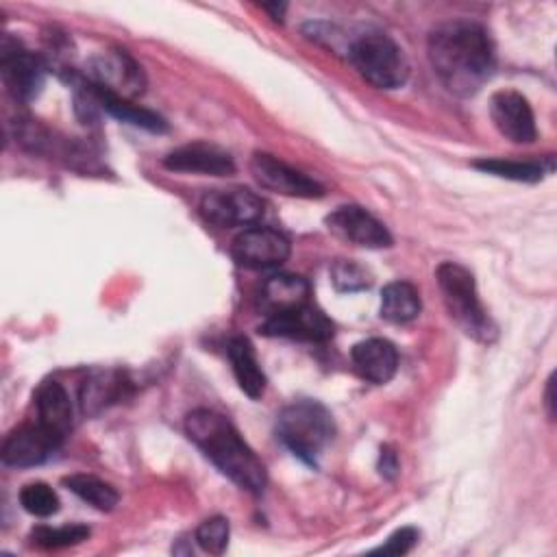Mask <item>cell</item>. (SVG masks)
I'll return each instance as SVG.
<instances>
[{"label": "cell", "instance_id": "1", "mask_svg": "<svg viewBox=\"0 0 557 557\" xmlns=\"http://www.w3.org/2000/svg\"><path fill=\"white\" fill-rule=\"evenodd\" d=\"M429 61L444 87L457 96L476 94L494 72L487 30L470 20H450L429 35Z\"/></svg>", "mask_w": 557, "mask_h": 557}, {"label": "cell", "instance_id": "2", "mask_svg": "<svg viewBox=\"0 0 557 557\" xmlns=\"http://www.w3.org/2000/svg\"><path fill=\"white\" fill-rule=\"evenodd\" d=\"M185 433L237 487L250 494L263 492L268 483L265 466L222 413L211 409H194L185 418Z\"/></svg>", "mask_w": 557, "mask_h": 557}, {"label": "cell", "instance_id": "3", "mask_svg": "<svg viewBox=\"0 0 557 557\" xmlns=\"http://www.w3.org/2000/svg\"><path fill=\"white\" fill-rule=\"evenodd\" d=\"M278 440L302 461L315 466L335 435L331 411L318 400H294L276 418Z\"/></svg>", "mask_w": 557, "mask_h": 557}, {"label": "cell", "instance_id": "4", "mask_svg": "<svg viewBox=\"0 0 557 557\" xmlns=\"http://www.w3.org/2000/svg\"><path fill=\"white\" fill-rule=\"evenodd\" d=\"M435 276H437V285H440L448 315L470 337L479 342H492L496 329L479 300L472 272L459 263L444 261L437 268Z\"/></svg>", "mask_w": 557, "mask_h": 557}, {"label": "cell", "instance_id": "5", "mask_svg": "<svg viewBox=\"0 0 557 557\" xmlns=\"http://www.w3.org/2000/svg\"><path fill=\"white\" fill-rule=\"evenodd\" d=\"M348 59L379 89H396L409 76V63L400 46L383 33H366L355 39L348 46Z\"/></svg>", "mask_w": 557, "mask_h": 557}, {"label": "cell", "instance_id": "6", "mask_svg": "<svg viewBox=\"0 0 557 557\" xmlns=\"http://www.w3.org/2000/svg\"><path fill=\"white\" fill-rule=\"evenodd\" d=\"M200 213L220 228L246 226L263 215V200L246 187L209 189L200 198Z\"/></svg>", "mask_w": 557, "mask_h": 557}, {"label": "cell", "instance_id": "7", "mask_svg": "<svg viewBox=\"0 0 557 557\" xmlns=\"http://www.w3.org/2000/svg\"><path fill=\"white\" fill-rule=\"evenodd\" d=\"M0 70H2V81L11 91V96L22 102L37 98L46 83L44 61L11 39L2 41Z\"/></svg>", "mask_w": 557, "mask_h": 557}, {"label": "cell", "instance_id": "8", "mask_svg": "<svg viewBox=\"0 0 557 557\" xmlns=\"http://www.w3.org/2000/svg\"><path fill=\"white\" fill-rule=\"evenodd\" d=\"M237 265L248 270H268L289 257V239L270 226H250L242 231L231 246Z\"/></svg>", "mask_w": 557, "mask_h": 557}, {"label": "cell", "instance_id": "9", "mask_svg": "<svg viewBox=\"0 0 557 557\" xmlns=\"http://www.w3.org/2000/svg\"><path fill=\"white\" fill-rule=\"evenodd\" d=\"M250 172H252L255 181L261 187L272 189V191L283 194V196L320 198L324 194V187L318 181H313L307 174L289 168L287 163H283L281 159H276L274 154H268V152H255L252 154Z\"/></svg>", "mask_w": 557, "mask_h": 557}, {"label": "cell", "instance_id": "10", "mask_svg": "<svg viewBox=\"0 0 557 557\" xmlns=\"http://www.w3.org/2000/svg\"><path fill=\"white\" fill-rule=\"evenodd\" d=\"M326 226L339 239L361 246V248H387L392 246V235L383 222H379L370 211L357 205L337 207L326 215Z\"/></svg>", "mask_w": 557, "mask_h": 557}, {"label": "cell", "instance_id": "11", "mask_svg": "<svg viewBox=\"0 0 557 557\" xmlns=\"http://www.w3.org/2000/svg\"><path fill=\"white\" fill-rule=\"evenodd\" d=\"M490 117L498 133L513 144H531L537 137L533 109L516 89H500L490 98Z\"/></svg>", "mask_w": 557, "mask_h": 557}, {"label": "cell", "instance_id": "12", "mask_svg": "<svg viewBox=\"0 0 557 557\" xmlns=\"http://www.w3.org/2000/svg\"><path fill=\"white\" fill-rule=\"evenodd\" d=\"M261 333L268 337H289L302 342H326L335 333V324L313 305H302L292 311L268 315L261 324Z\"/></svg>", "mask_w": 557, "mask_h": 557}, {"label": "cell", "instance_id": "13", "mask_svg": "<svg viewBox=\"0 0 557 557\" xmlns=\"http://www.w3.org/2000/svg\"><path fill=\"white\" fill-rule=\"evenodd\" d=\"M59 446V442L44 431L37 422L15 429L7 435L2 444V463L11 468H33L44 463L52 450Z\"/></svg>", "mask_w": 557, "mask_h": 557}, {"label": "cell", "instance_id": "14", "mask_svg": "<svg viewBox=\"0 0 557 557\" xmlns=\"http://www.w3.org/2000/svg\"><path fill=\"white\" fill-rule=\"evenodd\" d=\"M91 83L122 98L141 94L146 85L141 67L124 50H115L107 57L96 59L91 65Z\"/></svg>", "mask_w": 557, "mask_h": 557}, {"label": "cell", "instance_id": "15", "mask_svg": "<svg viewBox=\"0 0 557 557\" xmlns=\"http://www.w3.org/2000/svg\"><path fill=\"white\" fill-rule=\"evenodd\" d=\"M163 165L174 172H191V174H211V176H228L235 172L233 157L211 144H187L174 148L165 154Z\"/></svg>", "mask_w": 557, "mask_h": 557}, {"label": "cell", "instance_id": "16", "mask_svg": "<svg viewBox=\"0 0 557 557\" xmlns=\"http://www.w3.org/2000/svg\"><path fill=\"white\" fill-rule=\"evenodd\" d=\"M37 424L48 431L59 444L72 429V403L59 381H44L35 394Z\"/></svg>", "mask_w": 557, "mask_h": 557}, {"label": "cell", "instance_id": "17", "mask_svg": "<svg viewBox=\"0 0 557 557\" xmlns=\"http://www.w3.org/2000/svg\"><path fill=\"white\" fill-rule=\"evenodd\" d=\"M350 357L357 372L376 385L387 383L398 368V352L394 344L383 337H370L355 344Z\"/></svg>", "mask_w": 557, "mask_h": 557}, {"label": "cell", "instance_id": "18", "mask_svg": "<svg viewBox=\"0 0 557 557\" xmlns=\"http://www.w3.org/2000/svg\"><path fill=\"white\" fill-rule=\"evenodd\" d=\"M83 83L89 89V94L94 96L98 109L107 111L115 120L133 124V126H139V128H146L150 133L168 131V124H165V120L161 115H157V113H152V111H148L144 107H137L128 98H122V96H117V94H113V91H109V89H104V87H100V85H96L91 81H83Z\"/></svg>", "mask_w": 557, "mask_h": 557}, {"label": "cell", "instance_id": "19", "mask_svg": "<svg viewBox=\"0 0 557 557\" xmlns=\"http://www.w3.org/2000/svg\"><path fill=\"white\" fill-rule=\"evenodd\" d=\"M309 283L298 274H274L263 283L261 307L268 315L298 309L309 302Z\"/></svg>", "mask_w": 557, "mask_h": 557}, {"label": "cell", "instance_id": "20", "mask_svg": "<svg viewBox=\"0 0 557 557\" xmlns=\"http://www.w3.org/2000/svg\"><path fill=\"white\" fill-rule=\"evenodd\" d=\"M226 355L239 389L250 398H259L265 389V374L257 361L252 344L242 335L231 337L226 346Z\"/></svg>", "mask_w": 557, "mask_h": 557}, {"label": "cell", "instance_id": "21", "mask_svg": "<svg viewBox=\"0 0 557 557\" xmlns=\"http://www.w3.org/2000/svg\"><path fill=\"white\" fill-rule=\"evenodd\" d=\"M128 383L120 372H96L91 374L81 389V409L87 416H98L102 409L113 405L124 396Z\"/></svg>", "mask_w": 557, "mask_h": 557}, {"label": "cell", "instance_id": "22", "mask_svg": "<svg viewBox=\"0 0 557 557\" xmlns=\"http://www.w3.org/2000/svg\"><path fill=\"white\" fill-rule=\"evenodd\" d=\"M422 302L418 289L407 281L387 283L381 292V318L394 324L411 322L420 315Z\"/></svg>", "mask_w": 557, "mask_h": 557}, {"label": "cell", "instance_id": "23", "mask_svg": "<svg viewBox=\"0 0 557 557\" xmlns=\"http://www.w3.org/2000/svg\"><path fill=\"white\" fill-rule=\"evenodd\" d=\"M63 485L98 511H111L120 500V494L115 492V487L100 481L94 474H70L63 479Z\"/></svg>", "mask_w": 557, "mask_h": 557}, {"label": "cell", "instance_id": "24", "mask_svg": "<svg viewBox=\"0 0 557 557\" xmlns=\"http://www.w3.org/2000/svg\"><path fill=\"white\" fill-rule=\"evenodd\" d=\"M476 170L509 178V181H520V183H537L544 178L546 168L540 161H516V159H479L472 163Z\"/></svg>", "mask_w": 557, "mask_h": 557}, {"label": "cell", "instance_id": "25", "mask_svg": "<svg viewBox=\"0 0 557 557\" xmlns=\"http://www.w3.org/2000/svg\"><path fill=\"white\" fill-rule=\"evenodd\" d=\"M89 537V527L85 524H65V527H37L30 533L33 544L41 548H65L81 544Z\"/></svg>", "mask_w": 557, "mask_h": 557}, {"label": "cell", "instance_id": "26", "mask_svg": "<svg viewBox=\"0 0 557 557\" xmlns=\"http://www.w3.org/2000/svg\"><path fill=\"white\" fill-rule=\"evenodd\" d=\"M20 505L30 516L48 518V516L59 511V496H57V492L50 485H46L41 481H35V483H28V485L22 487Z\"/></svg>", "mask_w": 557, "mask_h": 557}, {"label": "cell", "instance_id": "27", "mask_svg": "<svg viewBox=\"0 0 557 557\" xmlns=\"http://www.w3.org/2000/svg\"><path fill=\"white\" fill-rule=\"evenodd\" d=\"M331 281L339 292H359L370 287L372 276L363 265L348 259H337L331 268Z\"/></svg>", "mask_w": 557, "mask_h": 557}, {"label": "cell", "instance_id": "28", "mask_svg": "<svg viewBox=\"0 0 557 557\" xmlns=\"http://www.w3.org/2000/svg\"><path fill=\"white\" fill-rule=\"evenodd\" d=\"M228 520L222 516H213L207 518L198 529H196V542L202 550L211 553V555H222L226 544H228Z\"/></svg>", "mask_w": 557, "mask_h": 557}, {"label": "cell", "instance_id": "29", "mask_svg": "<svg viewBox=\"0 0 557 557\" xmlns=\"http://www.w3.org/2000/svg\"><path fill=\"white\" fill-rule=\"evenodd\" d=\"M418 537H420V533L413 527H403V529L394 531L387 537V542L376 548V553H383V555H405V553H409L416 546Z\"/></svg>", "mask_w": 557, "mask_h": 557}, {"label": "cell", "instance_id": "30", "mask_svg": "<svg viewBox=\"0 0 557 557\" xmlns=\"http://www.w3.org/2000/svg\"><path fill=\"white\" fill-rule=\"evenodd\" d=\"M379 472L385 476V479H394L398 474V457L396 453L389 448V446H383L381 448V455H379Z\"/></svg>", "mask_w": 557, "mask_h": 557}, {"label": "cell", "instance_id": "31", "mask_svg": "<svg viewBox=\"0 0 557 557\" xmlns=\"http://www.w3.org/2000/svg\"><path fill=\"white\" fill-rule=\"evenodd\" d=\"M553 376L548 379V385H546V407H548V416L553 418L555 416V400H553Z\"/></svg>", "mask_w": 557, "mask_h": 557}, {"label": "cell", "instance_id": "32", "mask_svg": "<svg viewBox=\"0 0 557 557\" xmlns=\"http://www.w3.org/2000/svg\"><path fill=\"white\" fill-rule=\"evenodd\" d=\"M263 9H265V11H270L274 20H281V17H283V11H285V4L274 2V4H263Z\"/></svg>", "mask_w": 557, "mask_h": 557}]
</instances>
